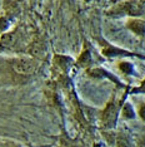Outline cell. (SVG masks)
<instances>
[{"instance_id": "6", "label": "cell", "mask_w": 145, "mask_h": 147, "mask_svg": "<svg viewBox=\"0 0 145 147\" xmlns=\"http://www.w3.org/2000/svg\"><path fill=\"white\" fill-rule=\"evenodd\" d=\"M124 115L126 116V117H133L134 116V112H133V109H131V107L129 105H126L125 106V108H124Z\"/></svg>"}, {"instance_id": "10", "label": "cell", "mask_w": 145, "mask_h": 147, "mask_svg": "<svg viewBox=\"0 0 145 147\" xmlns=\"http://www.w3.org/2000/svg\"><path fill=\"white\" fill-rule=\"evenodd\" d=\"M140 91H141V92H145V82H144V84L140 87Z\"/></svg>"}, {"instance_id": "9", "label": "cell", "mask_w": 145, "mask_h": 147, "mask_svg": "<svg viewBox=\"0 0 145 147\" xmlns=\"http://www.w3.org/2000/svg\"><path fill=\"white\" fill-rule=\"evenodd\" d=\"M140 115H141V117H143V118L145 119V106L143 107V108H141V111H140Z\"/></svg>"}, {"instance_id": "2", "label": "cell", "mask_w": 145, "mask_h": 147, "mask_svg": "<svg viewBox=\"0 0 145 147\" xmlns=\"http://www.w3.org/2000/svg\"><path fill=\"white\" fill-rule=\"evenodd\" d=\"M115 117H116V109H115L114 105H110L106 108L104 113V122L106 126H113L115 122Z\"/></svg>"}, {"instance_id": "8", "label": "cell", "mask_w": 145, "mask_h": 147, "mask_svg": "<svg viewBox=\"0 0 145 147\" xmlns=\"http://www.w3.org/2000/svg\"><path fill=\"white\" fill-rule=\"evenodd\" d=\"M0 147H16L13 143H0Z\"/></svg>"}, {"instance_id": "7", "label": "cell", "mask_w": 145, "mask_h": 147, "mask_svg": "<svg viewBox=\"0 0 145 147\" xmlns=\"http://www.w3.org/2000/svg\"><path fill=\"white\" fill-rule=\"evenodd\" d=\"M119 147H131V146L129 145V142H128L125 138H120L119 140Z\"/></svg>"}, {"instance_id": "1", "label": "cell", "mask_w": 145, "mask_h": 147, "mask_svg": "<svg viewBox=\"0 0 145 147\" xmlns=\"http://www.w3.org/2000/svg\"><path fill=\"white\" fill-rule=\"evenodd\" d=\"M13 65H14L15 71L19 73H30L33 72V68H34L33 63L29 61H25V59H16L13 63Z\"/></svg>"}, {"instance_id": "3", "label": "cell", "mask_w": 145, "mask_h": 147, "mask_svg": "<svg viewBox=\"0 0 145 147\" xmlns=\"http://www.w3.org/2000/svg\"><path fill=\"white\" fill-rule=\"evenodd\" d=\"M129 28L136 34L144 35L145 34V22L143 20H133L129 23Z\"/></svg>"}, {"instance_id": "5", "label": "cell", "mask_w": 145, "mask_h": 147, "mask_svg": "<svg viewBox=\"0 0 145 147\" xmlns=\"http://www.w3.org/2000/svg\"><path fill=\"white\" fill-rule=\"evenodd\" d=\"M120 68L123 69L125 73H131V72H133V65H131L130 63H126V62L121 63V64H120Z\"/></svg>"}, {"instance_id": "4", "label": "cell", "mask_w": 145, "mask_h": 147, "mask_svg": "<svg viewBox=\"0 0 145 147\" xmlns=\"http://www.w3.org/2000/svg\"><path fill=\"white\" fill-rule=\"evenodd\" d=\"M104 53L106 55H116V54H126L125 52H123V51H118V49H115V48H109V49H105L104 51Z\"/></svg>"}]
</instances>
